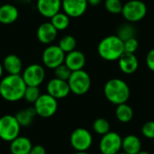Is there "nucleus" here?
Instances as JSON below:
<instances>
[{
    "label": "nucleus",
    "mask_w": 154,
    "mask_h": 154,
    "mask_svg": "<svg viewBox=\"0 0 154 154\" xmlns=\"http://www.w3.org/2000/svg\"><path fill=\"white\" fill-rule=\"evenodd\" d=\"M21 75H7L0 80V96L8 102H16L23 98L26 88Z\"/></svg>",
    "instance_id": "1"
},
{
    "label": "nucleus",
    "mask_w": 154,
    "mask_h": 154,
    "mask_svg": "<svg viewBox=\"0 0 154 154\" xmlns=\"http://www.w3.org/2000/svg\"><path fill=\"white\" fill-rule=\"evenodd\" d=\"M97 52L101 59L106 61H116L125 53L124 42L116 35H108L97 45Z\"/></svg>",
    "instance_id": "2"
},
{
    "label": "nucleus",
    "mask_w": 154,
    "mask_h": 154,
    "mask_svg": "<svg viewBox=\"0 0 154 154\" xmlns=\"http://www.w3.org/2000/svg\"><path fill=\"white\" fill-rule=\"evenodd\" d=\"M106 99L115 105L126 103L130 97V88L125 81L120 79H109L104 87Z\"/></svg>",
    "instance_id": "3"
},
{
    "label": "nucleus",
    "mask_w": 154,
    "mask_h": 154,
    "mask_svg": "<svg viewBox=\"0 0 154 154\" xmlns=\"http://www.w3.org/2000/svg\"><path fill=\"white\" fill-rule=\"evenodd\" d=\"M68 84L70 92L77 96H82L88 92L91 87V79L88 73L83 69L72 71Z\"/></svg>",
    "instance_id": "4"
},
{
    "label": "nucleus",
    "mask_w": 154,
    "mask_h": 154,
    "mask_svg": "<svg viewBox=\"0 0 154 154\" xmlns=\"http://www.w3.org/2000/svg\"><path fill=\"white\" fill-rule=\"evenodd\" d=\"M121 14L127 22L137 23L145 17L147 6L141 0H130L123 5Z\"/></svg>",
    "instance_id": "5"
},
{
    "label": "nucleus",
    "mask_w": 154,
    "mask_h": 154,
    "mask_svg": "<svg viewBox=\"0 0 154 154\" xmlns=\"http://www.w3.org/2000/svg\"><path fill=\"white\" fill-rule=\"evenodd\" d=\"M21 125L14 116L5 115L0 117V139L11 143L19 136Z\"/></svg>",
    "instance_id": "6"
},
{
    "label": "nucleus",
    "mask_w": 154,
    "mask_h": 154,
    "mask_svg": "<svg viewBox=\"0 0 154 154\" xmlns=\"http://www.w3.org/2000/svg\"><path fill=\"white\" fill-rule=\"evenodd\" d=\"M33 107L37 116L43 118H49L57 112L58 100L48 93L41 94L39 98L33 104Z\"/></svg>",
    "instance_id": "7"
},
{
    "label": "nucleus",
    "mask_w": 154,
    "mask_h": 154,
    "mask_svg": "<svg viewBox=\"0 0 154 154\" xmlns=\"http://www.w3.org/2000/svg\"><path fill=\"white\" fill-rule=\"evenodd\" d=\"M69 142L77 152H86L91 147L93 137L89 131L80 127L75 129L71 133Z\"/></svg>",
    "instance_id": "8"
},
{
    "label": "nucleus",
    "mask_w": 154,
    "mask_h": 154,
    "mask_svg": "<svg viewBox=\"0 0 154 154\" xmlns=\"http://www.w3.org/2000/svg\"><path fill=\"white\" fill-rule=\"evenodd\" d=\"M122 137L116 132H108L102 135L99 150L102 154H117L122 149Z\"/></svg>",
    "instance_id": "9"
},
{
    "label": "nucleus",
    "mask_w": 154,
    "mask_h": 154,
    "mask_svg": "<svg viewBox=\"0 0 154 154\" xmlns=\"http://www.w3.org/2000/svg\"><path fill=\"white\" fill-rule=\"evenodd\" d=\"M66 53L58 45H50L42 52L43 65L49 69H56L64 63Z\"/></svg>",
    "instance_id": "10"
},
{
    "label": "nucleus",
    "mask_w": 154,
    "mask_h": 154,
    "mask_svg": "<svg viewBox=\"0 0 154 154\" xmlns=\"http://www.w3.org/2000/svg\"><path fill=\"white\" fill-rule=\"evenodd\" d=\"M26 86L39 87L45 79V69L40 64L29 65L21 75Z\"/></svg>",
    "instance_id": "11"
},
{
    "label": "nucleus",
    "mask_w": 154,
    "mask_h": 154,
    "mask_svg": "<svg viewBox=\"0 0 154 154\" xmlns=\"http://www.w3.org/2000/svg\"><path fill=\"white\" fill-rule=\"evenodd\" d=\"M46 90L49 95H51L57 100L65 98L70 93L68 81L59 79L57 78H54L48 82Z\"/></svg>",
    "instance_id": "12"
},
{
    "label": "nucleus",
    "mask_w": 154,
    "mask_h": 154,
    "mask_svg": "<svg viewBox=\"0 0 154 154\" xmlns=\"http://www.w3.org/2000/svg\"><path fill=\"white\" fill-rule=\"evenodd\" d=\"M87 0H61V7L64 13L72 18L82 16L88 8Z\"/></svg>",
    "instance_id": "13"
},
{
    "label": "nucleus",
    "mask_w": 154,
    "mask_h": 154,
    "mask_svg": "<svg viewBox=\"0 0 154 154\" xmlns=\"http://www.w3.org/2000/svg\"><path fill=\"white\" fill-rule=\"evenodd\" d=\"M37 10L43 17L51 18L61 8V0H37Z\"/></svg>",
    "instance_id": "14"
},
{
    "label": "nucleus",
    "mask_w": 154,
    "mask_h": 154,
    "mask_svg": "<svg viewBox=\"0 0 154 154\" xmlns=\"http://www.w3.org/2000/svg\"><path fill=\"white\" fill-rule=\"evenodd\" d=\"M58 31L51 24V22H46L42 23L37 29V38L39 42L42 44L51 43L57 37Z\"/></svg>",
    "instance_id": "15"
},
{
    "label": "nucleus",
    "mask_w": 154,
    "mask_h": 154,
    "mask_svg": "<svg viewBox=\"0 0 154 154\" xmlns=\"http://www.w3.org/2000/svg\"><path fill=\"white\" fill-rule=\"evenodd\" d=\"M64 63L71 71L80 70L83 69L86 64V57L80 51L74 50L69 53H66Z\"/></svg>",
    "instance_id": "16"
},
{
    "label": "nucleus",
    "mask_w": 154,
    "mask_h": 154,
    "mask_svg": "<svg viewBox=\"0 0 154 154\" xmlns=\"http://www.w3.org/2000/svg\"><path fill=\"white\" fill-rule=\"evenodd\" d=\"M118 64L121 71L125 74H134L139 67V61L134 53L125 52L118 60Z\"/></svg>",
    "instance_id": "17"
},
{
    "label": "nucleus",
    "mask_w": 154,
    "mask_h": 154,
    "mask_svg": "<svg viewBox=\"0 0 154 154\" xmlns=\"http://www.w3.org/2000/svg\"><path fill=\"white\" fill-rule=\"evenodd\" d=\"M3 68L9 75H21L23 69V62L21 59L14 55L9 54L3 60Z\"/></svg>",
    "instance_id": "18"
},
{
    "label": "nucleus",
    "mask_w": 154,
    "mask_h": 154,
    "mask_svg": "<svg viewBox=\"0 0 154 154\" xmlns=\"http://www.w3.org/2000/svg\"><path fill=\"white\" fill-rule=\"evenodd\" d=\"M32 147V142L24 136H18L10 143V152L12 154H29Z\"/></svg>",
    "instance_id": "19"
},
{
    "label": "nucleus",
    "mask_w": 154,
    "mask_h": 154,
    "mask_svg": "<svg viewBox=\"0 0 154 154\" xmlns=\"http://www.w3.org/2000/svg\"><path fill=\"white\" fill-rule=\"evenodd\" d=\"M19 16L17 7L11 4H5L0 6V23L3 24L14 23Z\"/></svg>",
    "instance_id": "20"
},
{
    "label": "nucleus",
    "mask_w": 154,
    "mask_h": 154,
    "mask_svg": "<svg viewBox=\"0 0 154 154\" xmlns=\"http://www.w3.org/2000/svg\"><path fill=\"white\" fill-rule=\"evenodd\" d=\"M122 150L127 154L138 153L142 151V143L136 135H127L122 140Z\"/></svg>",
    "instance_id": "21"
},
{
    "label": "nucleus",
    "mask_w": 154,
    "mask_h": 154,
    "mask_svg": "<svg viewBox=\"0 0 154 154\" xmlns=\"http://www.w3.org/2000/svg\"><path fill=\"white\" fill-rule=\"evenodd\" d=\"M36 115V111L34 109V107H28L23 110H20L16 113V115L14 116L16 120L18 121L19 125H21V127H26L29 126Z\"/></svg>",
    "instance_id": "22"
},
{
    "label": "nucleus",
    "mask_w": 154,
    "mask_h": 154,
    "mask_svg": "<svg viewBox=\"0 0 154 154\" xmlns=\"http://www.w3.org/2000/svg\"><path fill=\"white\" fill-rule=\"evenodd\" d=\"M116 116L121 123H129L134 117V110L126 103L117 105L116 109Z\"/></svg>",
    "instance_id": "23"
},
{
    "label": "nucleus",
    "mask_w": 154,
    "mask_h": 154,
    "mask_svg": "<svg viewBox=\"0 0 154 154\" xmlns=\"http://www.w3.org/2000/svg\"><path fill=\"white\" fill-rule=\"evenodd\" d=\"M69 18L70 17L67 15L64 12L63 13L59 12L58 14H56L51 18V23L58 32L64 31L69 25Z\"/></svg>",
    "instance_id": "24"
},
{
    "label": "nucleus",
    "mask_w": 154,
    "mask_h": 154,
    "mask_svg": "<svg viewBox=\"0 0 154 154\" xmlns=\"http://www.w3.org/2000/svg\"><path fill=\"white\" fill-rule=\"evenodd\" d=\"M135 34H136V30L131 23H127L120 25L116 31V35L123 42L135 37Z\"/></svg>",
    "instance_id": "25"
},
{
    "label": "nucleus",
    "mask_w": 154,
    "mask_h": 154,
    "mask_svg": "<svg viewBox=\"0 0 154 154\" xmlns=\"http://www.w3.org/2000/svg\"><path fill=\"white\" fill-rule=\"evenodd\" d=\"M58 46L65 52V53H69L74 50H76V46H77V41L76 39L72 36V35H65L63 36Z\"/></svg>",
    "instance_id": "26"
},
{
    "label": "nucleus",
    "mask_w": 154,
    "mask_h": 154,
    "mask_svg": "<svg viewBox=\"0 0 154 154\" xmlns=\"http://www.w3.org/2000/svg\"><path fill=\"white\" fill-rule=\"evenodd\" d=\"M93 129L96 134L104 135L110 132V124L106 118H97L93 124Z\"/></svg>",
    "instance_id": "27"
},
{
    "label": "nucleus",
    "mask_w": 154,
    "mask_h": 154,
    "mask_svg": "<svg viewBox=\"0 0 154 154\" xmlns=\"http://www.w3.org/2000/svg\"><path fill=\"white\" fill-rule=\"evenodd\" d=\"M40 96H41V92H40L39 87L27 86L23 94V98L25 99L26 102L34 104Z\"/></svg>",
    "instance_id": "28"
},
{
    "label": "nucleus",
    "mask_w": 154,
    "mask_h": 154,
    "mask_svg": "<svg viewBox=\"0 0 154 154\" xmlns=\"http://www.w3.org/2000/svg\"><path fill=\"white\" fill-rule=\"evenodd\" d=\"M123 3L121 0H106L105 7L106 9L113 14H121L123 9Z\"/></svg>",
    "instance_id": "29"
},
{
    "label": "nucleus",
    "mask_w": 154,
    "mask_h": 154,
    "mask_svg": "<svg viewBox=\"0 0 154 154\" xmlns=\"http://www.w3.org/2000/svg\"><path fill=\"white\" fill-rule=\"evenodd\" d=\"M71 70L65 65V63L58 66L56 69H54V75L55 78L59 79H62V80H66L68 81V79H69L70 75H71Z\"/></svg>",
    "instance_id": "30"
},
{
    "label": "nucleus",
    "mask_w": 154,
    "mask_h": 154,
    "mask_svg": "<svg viewBox=\"0 0 154 154\" xmlns=\"http://www.w3.org/2000/svg\"><path fill=\"white\" fill-rule=\"evenodd\" d=\"M139 48V42L135 37L128 39L124 42V49L125 52L127 53H134Z\"/></svg>",
    "instance_id": "31"
},
{
    "label": "nucleus",
    "mask_w": 154,
    "mask_h": 154,
    "mask_svg": "<svg viewBox=\"0 0 154 154\" xmlns=\"http://www.w3.org/2000/svg\"><path fill=\"white\" fill-rule=\"evenodd\" d=\"M142 134L148 139H154V121L146 122L143 125Z\"/></svg>",
    "instance_id": "32"
},
{
    "label": "nucleus",
    "mask_w": 154,
    "mask_h": 154,
    "mask_svg": "<svg viewBox=\"0 0 154 154\" xmlns=\"http://www.w3.org/2000/svg\"><path fill=\"white\" fill-rule=\"evenodd\" d=\"M146 65L150 70L154 72V49L149 51L146 55Z\"/></svg>",
    "instance_id": "33"
},
{
    "label": "nucleus",
    "mask_w": 154,
    "mask_h": 154,
    "mask_svg": "<svg viewBox=\"0 0 154 154\" xmlns=\"http://www.w3.org/2000/svg\"><path fill=\"white\" fill-rule=\"evenodd\" d=\"M29 154H46V150L42 145H32Z\"/></svg>",
    "instance_id": "34"
},
{
    "label": "nucleus",
    "mask_w": 154,
    "mask_h": 154,
    "mask_svg": "<svg viewBox=\"0 0 154 154\" xmlns=\"http://www.w3.org/2000/svg\"><path fill=\"white\" fill-rule=\"evenodd\" d=\"M88 4L91 5H97L101 3V0H87Z\"/></svg>",
    "instance_id": "35"
},
{
    "label": "nucleus",
    "mask_w": 154,
    "mask_h": 154,
    "mask_svg": "<svg viewBox=\"0 0 154 154\" xmlns=\"http://www.w3.org/2000/svg\"><path fill=\"white\" fill-rule=\"evenodd\" d=\"M4 68H3V64L2 63H0V80H1V79H2V77H3V73H4Z\"/></svg>",
    "instance_id": "36"
},
{
    "label": "nucleus",
    "mask_w": 154,
    "mask_h": 154,
    "mask_svg": "<svg viewBox=\"0 0 154 154\" xmlns=\"http://www.w3.org/2000/svg\"><path fill=\"white\" fill-rule=\"evenodd\" d=\"M136 154H151L150 152H145V151H140L138 153Z\"/></svg>",
    "instance_id": "37"
},
{
    "label": "nucleus",
    "mask_w": 154,
    "mask_h": 154,
    "mask_svg": "<svg viewBox=\"0 0 154 154\" xmlns=\"http://www.w3.org/2000/svg\"><path fill=\"white\" fill-rule=\"evenodd\" d=\"M74 154H90V153L87 152V151H86V152H75Z\"/></svg>",
    "instance_id": "38"
},
{
    "label": "nucleus",
    "mask_w": 154,
    "mask_h": 154,
    "mask_svg": "<svg viewBox=\"0 0 154 154\" xmlns=\"http://www.w3.org/2000/svg\"><path fill=\"white\" fill-rule=\"evenodd\" d=\"M117 154H127V153H125V152H119V153H117Z\"/></svg>",
    "instance_id": "39"
}]
</instances>
